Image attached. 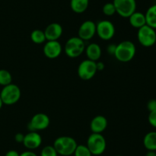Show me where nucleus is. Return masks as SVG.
I'll use <instances>...</instances> for the list:
<instances>
[{"label":"nucleus","instance_id":"1","mask_svg":"<svg viewBox=\"0 0 156 156\" xmlns=\"http://www.w3.org/2000/svg\"><path fill=\"white\" fill-rule=\"evenodd\" d=\"M136 53V48L131 41H123L117 44L114 56L120 62L126 63L132 61Z\"/></svg>","mask_w":156,"mask_h":156},{"label":"nucleus","instance_id":"2","mask_svg":"<svg viewBox=\"0 0 156 156\" xmlns=\"http://www.w3.org/2000/svg\"><path fill=\"white\" fill-rule=\"evenodd\" d=\"M78 144L70 136H60L55 139L53 145L58 154L61 156H70L73 154Z\"/></svg>","mask_w":156,"mask_h":156},{"label":"nucleus","instance_id":"3","mask_svg":"<svg viewBox=\"0 0 156 156\" xmlns=\"http://www.w3.org/2000/svg\"><path fill=\"white\" fill-rule=\"evenodd\" d=\"M86 145L92 155H101L106 149V139L101 133H91L87 139Z\"/></svg>","mask_w":156,"mask_h":156},{"label":"nucleus","instance_id":"4","mask_svg":"<svg viewBox=\"0 0 156 156\" xmlns=\"http://www.w3.org/2000/svg\"><path fill=\"white\" fill-rule=\"evenodd\" d=\"M21 92L19 87L14 84H10L7 86L3 87L1 93H0V97L3 104L8 106L14 105L21 98Z\"/></svg>","mask_w":156,"mask_h":156},{"label":"nucleus","instance_id":"5","mask_svg":"<svg viewBox=\"0 0 156 156\" xmlns=\"http://www.w3.org/2000/svg\"><path fill=\"white\" fill-rule=\"evenodd\" d=\"M85 41L79 37H72L67 40L64 47L66 54L71 58H76L83 54L85 50Z\"/></svg>","mask_w":156,"mask_h":156},{"label":"nucleus","instance_id":"6","mask_svg":"<svg viewBox=\"0 0 156 156\" xmlns=\"http://www.w3.org/2000/svg\"><path fill=\"white\" fill-rule=\"evenodd\" d=\"M137 39L140 44L143 47H152L156 43L155 29L152 28V27L147 24L143 26L138 29Z\"/></svg>","mask_w":156,"mask_h":156},{"label":"nucleus","instance_id":"7","mask_svg":"<svg viewBox=\"0 0 156 156\" xmlns=\"http://www.w3.org/2000/svg\"><path fill=\"white\" fill-rule=\"evenodd\" d=\"M113 3L116 9V13L123 18H129L136 11V0H114Z\"/></svg>","mask_w":156,"mask_h":156},{"label":"nucleus","instance_id":"8","mask_svg":"<svg viewBox=\"0 0 156 156\" xmlns=\"http://www.w3.org/2000/svg\"><path fill=\"white\" fill-rule=\"evenodd\" d=\"M115 26L108 20H101L96 24V34L101 39L109 41L115 35Z\"/></svg>","mask_w":156,"mask_h":156},{"label":"nucleus","instance_id":"9","mask_svg":"<svg viewBox=\"0 0 156 156\" xmlns=\"http://www.w3.org/2000/svg\"><path fill=\"white\" fill-rule=\"evenodd\" d=\"M78 75L83 80H89L95 76L98 72L95 61L89 59L84 60L78 67Z\"/></svg>","mask_w":156,"mask_h":156},{"label":"nucleus","instance_id":"10","mask_svg":"<svg viewBox=\"0 0 156 156\" xmlns=\"http://www.w3.org/2000/svg\"><path fill=\"white\" fill-rule=\"evenodd\" d=\"M50 118L47 114L43 113L34 115L27 125V128L30 132H37L48 128L50 125Z\"/></svg>","mask_w":156,"mask_h":156},{"label":"nucleus","instance_id":"11","mask_svg":"<svg viewBox=\"0 0 156 156\" xmlns=\"http://www.w3.org/2000/svg\"><path fill=\"white\" fill-rule=\"evenodd\" d=\"M78 37L84 41L91 40L96 35V23L91 20L82 22L78 31Z\"/></svg>","mask_w":156,"mask_h":156},{"label":"nucleus","instance_id":"12","mask_svg":"<svg viewBox=\"0 0 156 156\" xmlns=\"http://www.w3.org/2000/svg\"><path fill=\"white\" fill-rule=\"evenodd\" d=\"M62 47L58 41H47L44 46V55L50 59L57 58L61 54Z\"/></svg>","mask_w":156,"mask_h":156},{"label":"nucleus","instance_id":"13","mask_svg":"<svg viewBox=\"0 0 156 156\" xmlns=\"http://www.w3.org/2000/svg\"><path fill=\"white\" fill-rule=\"evenodd\" d=\"M42 144V137L37 132H29L27 134L24 135L23 145L28 150L37 149Z\"/></svg>","mask_w":156,"mask_h":156},{"label":"nucleus","instance_id":"14","mask_svg":"<svg viewBox=\"0 0 156 156\" xmlns=\"http://www.w3.org/2000/svg\"><path fill=\"white\" fill-rule=\"evenodd\" d=\"M47 41H58L62 35V27L59 23L53 22L46 27L44 31Z\"/></svg>","mask_w":156,"mask_h":156},{"label":"nucleus","instance_id":"15","mask_svg":"<svg viewBox=\"0 0 156 156\" xmlns=\"http://www.w3.org/2000/svg\"><path fill=\"white\" fill-rule=\"evenodd\" d=\"M108 120L106 117L101 115L96 116L92 119L90 123V128L92 133H101V134L108 127Z\"/></svg>","mask_w":156,"mask_h":156},{"label":"nucleus","instance_id":"16","mask_svg":"<svg viewBox=\"0 0 156 156\" xmlns=\"http://www.w3.org/2000/svg\"><path fill=\"white\" fill-rule=\"evenodd\" d=\"M85 54L88 58V59L93 61H98L101 57L102 51L100 45L96 43H91L88 44L87 47H85Z\"/></svg>","mask_w":156,"mask_h":156},{"label":"nucleus","instance_id":"17","mask_svg":"<svg viewBox=\"0 0 156 156\" xmlns=\"http://www.w3.org/2000/svg\"><path fill=\"white\" fill-rule=\"evenodd\" d=\"M128 18H129V22L130 25L135 28L139 29L146 24V16L143 12L136 11Z\"/></svg>","mask_w":156,"mask_h":156},{"label":"nucleus","instance_id":"18","mask_svg":"<svg viewBox=\"0 0 156 156\" xmlns=\"http://www.w3.org/2000/svg\"><path fill=\"white\" fill-rule=\"evenodd\" d=\"M89 5V0H70L71 9L77 14H81L87 10Z\"/></svg>","mask_w":156,"mask_h":156},{"label":"nucleus","instance_id":"19","mask_svg":"<svg viewBox=\"0 0 156 156\" xmlns=\"http://www.w3.org/2000/svg\"><path fill=\"white\" fill-rule=\"evenodd\" d=\"M143 145L148 151H156V132L146 133L143 139Z\"/></svg>","mask_w":156,"mask_h":156},{"label":"nucleus","instance_id":"20","mask_svg":"<svg viewBox=\"0 0 156 156\" xmlns=\"http://www.w3.org/2000/svg\"><path fill=\"white\" fill-rule=\"evenodd\" d=\"M146 24L152 28L156 29V4L152 5L149 8L145 14Z\"/></svg>","mask_w":156,"mask_h":156},{"label":"nucleus","instance_id":"21","mask_svg":"<svg viewBox=\"0 0 156 156\" xmlns=\"http://www.w3.org/2000/svg\"><path fill=\"white\" fill-rule=\"evenodd\" d=\"M30 39L34 44H43L47 41L44 31H41L40 29H35L30 34Z\"/></svg>","mask_w":156,"mask_h":156},{"label":"nucleus","instance_id":"22","mask_svg":"<svg viewBox=\"0 0 156 156\" xmlns=\"http://www.w3.org/2000/svg\"><path fill=\"white\" fill-rule=\"evenodd\" d=\"M12 76L10 72L5 69L0 70V85L5 87L12 84Z\"/></svg>","mask_w":156,"mask_h":156},{"label":"nucleus","instance_id":"23","mask_svg":"<svg viewBox=\"0 0 156 156\" xmlns=\"http://www.w3.org/2000/svg\"><path fill=\"white\" fill-rule=\"evenodd\" d=\"M73 154L74 156H92L87 145H78Z\"/></svg>","mask_w":156,"mask_h":156},{"label":"nucleus","instance_id":"24","mask_svg":"<svg viewBox=\"0 0 156 156\" xmlns=\"http://www.w3.org/2000/svg\"><path fill=\"white\" fill-rule=\"evenodd\" d=\"M102 12L107 16H112L116 13V9L113 2H107L102 8Z\"/></svg>","mask_w":156,"mask_h":156},{"label":"nucleus","instance_id":"25","mask_svg":"<svg viewBox=\"0 0 156 156\" xmlns=\"http://www.w3.org/2000/svg\"><path fill=\"white\" fill-rule=\"evenodd\" d=\"M41 156H59V154L53 145H47L41 150Z\"/></svg>","mask_w":156,"mask_h":156},{"label":"nucleus","instance_id":"26","mask_svg":"<svg viewBox=\"0 0 156 156\" xmlns=\"http://www.w3.org/2000/svg\"><path fill=\"white\" fill-rule=\"evenodd\" d=\"M148 121L149 124L152 127L156 128V110L155 111L149 112V116H148Z\"/></svg>","mask_w":156,"mask_h":156},{"label":"nucleus","instance_id":"27","mask_svg":"<svg viewBox=\"0 0 156 156\" xmlns=\"http://www.w3.org/2000/svg\"><path fill=\"white\" fill-rule=\"evenodd\" d=\"M147 109L149 112L155 111L156 110V99H152L148 102Z\"/></svg>","mask_w":156,"mask_h":156},{"label":"nucleus","instance_id":"28","mask_svg":"<svg viewBox=\"0 0 156 156\" xmlns=\"http://www.w3.org/2000/svg\"><path fill=\"white\" fill-rule=\"evenodd\" d=\"M116 47H117V44H110L107 47V51L110 55H114L116 50Z\"/></svg>","mask_w":156,"mask_h":156},{"label":"nucleus","instance_id":"29","mask_svg":"<svg viewBox=\"0 0 156 156\" xmlns=\"http://www.w3.org/2000/svg\"><path fill=\"white\" fill-rule=\"evenodd\" d=\"M24 139V135H23L22 133L18 132L17 133L15 136V142H18V143H23V141Z\"/></svg>","mask_w":156,"mask_h":156},{"label":"nucleus","instance_id":"30","mask_svg":"<svg viewBox=\"0 0 156 156\" xmlns=\"http://www.w3.org/2000/svg\"><path fill=\"white\" fill-rule=\"evenodd\" d=\"M20 156H37V154L31 150H27V151H23L22 153H21Z\"/></svg>","mask_w":156,"mask_h":156},{"label":"nucleus","instance_id":"31","mask_svg":"<svg viewBox=\"0 0 156 156\" xmlns=\"http://www.w3.org/2000/svg\"><path fill=\"white\" fill-rule=\"evenodd\" d=\"M5 156H20V154L15 150H9L6 152Z\"/></svg>","mask_w":156,"mask_h":156},{"label":"nucleus","instance_id":"32","mask_svg":"<svg viewBox=\"0 0 156 156\" xmlns=\"http://www.w3.org/2000/svg\"><path fill=\"white\" fill-rule=\"evenodd\" d=\"M96 67L97 70H102L105 69V64L102 61H96Z\"/></svg>","mask_w":156,"mask_h":156},{"label":"nucleus","instance_id":"33","mask_svg":"<svg viewBox=\"0 0 156 156\" xmlns=\"http://www.w3.org/2000/svg\"><path fill=\"white\" fill-rule=\"evenodd\" d=\"M146 156H156L155 151H148L146 154Z\"/></svg>","mask_w":156,"mask_h":156},{"label":"nucleus","instance_id":"34","mask_svg":"<svg viewBox=\"0 0 156 156\" xmlns=\"http://www.w3.org/2000/svg\"><path fill=\"white\" fill-rule=\"evenodd\" d=\"M2 106H3V102H2V101L1 97H0V110H1V108L2 107Z\"/></svg>","mask_w":156,"mask_h":156},{"label":"nucleus","instance_id":"35","mask_svg":"<svg viewBox=\"0 0 156 156\" xmlns=\"http://www.w3.org/2000/svg\"><path fill=\"white\" fill-rule=\"evenodd\" d=\"M115 156H121V155H115Z\"/></svg>","mask_w":156,"mask_h":156}]
</instances>
